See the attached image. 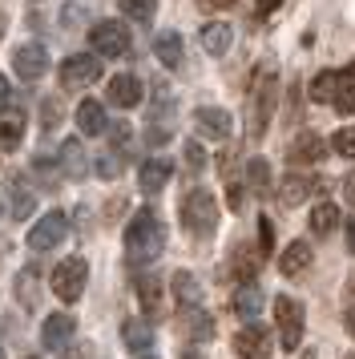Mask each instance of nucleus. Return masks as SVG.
<instances>
[{
  "label": "nucleus",
  "instance_id": "41",
  "mask_svg": "<svg viewBox=\"0 0 355 359\" xmlns=\"http://www.w3.org/2000/svg\"><path fill=\"white\" fill-rule=\"evenodd\" d=\"M343 198H347V202L355 206V170L347 174V178H343Z\"/></svg>",
  "mask_w": 355,
  "mask_h": 359
},
{
  "label": "nucleus",
  "instance_id": "14",
  "mask_svg": "<svg viewBox=\"0 0 355 359\" xmlns=\"http://www.w3.org/2000/svg\"><path fill=\"white\" fill-rule=\"evenodd\" d=\"M194 126H198V133L202 137H214V142H222V137H230V114L226 109H214V105H202V109H194Z\"/></svg>",
  "mask_w": 355,
  "mask_h": 359
},
{
  "label": "nucleus",
  "instance_id": "29",
  "mask_svg": "<svg viewBox=\"0 0 355 359\" xmlns=\"http://www.w3.org/2000/svg\"><path fill=\"white\" fill-rule=\"evenodd\" d=\"M174 294H178L182 307H198L202 303V283L190 271H174Z\"/></svg>",
  "mask_w": 355,
  "mask_h": 359
},
{
  "label": "nucleus",
  "instance_id": "34",
  "mask_svg": "<svg viewBox=\"0 0 355 359\" xmlns=\"http://www.w3.org/2000/svg\"><path fill=\"white\" fill-rule=\"evenodd\" d=\"M121 170H126V158H121L117 149H109V154L97 158V174H101V178H117Z\"/></svg>",
  "mask_w": 355,
  "mask_h": 359
},
{
  "label": "nucleus",
  "instance_id": "12",
  "mask_svg": "<svg viewBox=\"0 0 355 359\" xmlns=\"http://www.w3.org/2000/svg\"><path fill=\"white\" fill-rule=\"evenodd\" d=\"M13 69L20 81H41L48 73V53L45 45H20V49L13 53Z\"/></svg>",
  "mask_w": 355,
  "mask_h": 359
},
{
  "label": "nucleus",
  "instance_id": "19",
  "mask_svg": "<svg viewBox=\"0 0 355 359\" xmlns=\"http://www.w3.org/2000/svg\"><path fill=\"white\" fill-rule=\"evenodd\" d=\"M258 262H262V255H255L250 246H234V255H230V266H226V271H230V278L242 287V283H255Z\"/></svg>",
  "mask_w": 355,
  "mask_h": 359
},
{
  "label": "nucleus",
  "instance_id": "37",
  "mask_svg": "<svg viewBox=\"0 0 355 359\" xmlns=\"http://www.w3.org/2000/svg\"><path fill=\"white\" fill-rule=\"evenodd\" d=\"M331 149H335L339 158H355V130H335Z\"/></svg>",
  "mask_w": 355,
  "mask_h": 359
},
{
  "label": "nucleus",
  "instance_id": "49",
  "mask_svg": "<svg viewBox=\"0 0 355 359\" xmlns=\"http://www.w3.org/2000/svg\"><path fill=\"white\" fill-rule=\"evenodd\" d=\"M4 29H8V17H4V13H0V36H4Z\"/></svg>",
  "mask_w": 355,
  "mask_h": 359
},
{
  "label": "nucleus",
  "instance_id": "11",
  "mask_svg": "<svg viewBox=\"0 0 355 359\" xmlns=\"http://www.w3.org/2000/svg\"><path fill=\"white\" fill-rule=\"evenodd\" d=\"M65 234H69V218H65L61 210H53L29 230V246L32 250H53V246L65 243Z\"/></svg>",
  "mask_w": 355,
  "mask_h": 359
},
{
  "label": "nucleus",
  "instance_id": "25",
  "mask_svg": "<svg viewBox=\"0 0 355 359\" xmlns=\"http://www.w3.org/2000/svg\"><path fill=\"white\" fill-rule=\"evenodd\" d=\"M182 331H186L190 339L206 343V339H214V319H210L202 307H190L186 315H182Z\"/></svg>",
  "mask_w": 355,
  "mask_h": 359
},
{
  "label": "nucleus",
  "instance_id": "1",
  "mask_svg": "<svg viewBox=\"0 0 355 359\" xmlns=\"http://www.w3.org/2000/svg\"><path fill=\"white\" fill-rule=\"evenodd\" d=\"M126 250L129 262H154L166 250V222L149 206L133 214V222L126 226Z\"/></svg>",
  "mask_w": 355,
  "mask_h": 359
},
{
  "label": "nucleus",
  "instance_id": "7",
  "mask_svg": "<svg viewBox=\"0 0 355 359\" xmlns=\"http://www.w3.org/2000/svg\"><path fill=\"white\" fill-rule=\"evenodd\" d=\"M89 45L97 57H121V53H129V29L121 20H101L89 29Z\"/></svg>",
  "mask_w": 355,
  "mask_h": 359
},
{
  "label": "nucleus",
  "instance_id": "8",
  "mask_svg": "<svg viewBox=\"0 0 355 359\" xmlns=\"http://www.w3.org/2000/svg\"><path fill=\"white\" fill-rule=\"evenodd\" d=\"M327 158V142H323L315 130H303V133H295L290 137V146H287V162L290 170H303V165H315Z\"/></svg>",
  "mask_w": 355,
  "mask_h": 359
},
{
  "label": "nucleus",
  "instance_id": "35",
  "mask_svg": "<svg viewBox=\"0 0 355 359\" xmlns=\"http://www.w3.org/2000/svg\"><path fill=\"white\" fill-rule=\"evenodd\" d=\"M32 287H36V271H20V275H16V294H20V303H36V291H32Z\"/></svg>",
  "mask_w": 355,
  "mask_h": 359
},
{
  "label": "nucleus",
  "instance_id": "23",
  "mask_svg": "<svg viewBox=\"0 0 355 359\" xmlns=\"http://www.w3.org/2000/svg\"><path fill=\"white\" fill-rule=\"evenodd\" d=\"M121 339H126L129 351H149L154 347V327L145 319H126L121 323Z\"/></svg>",
  "mask_w": 355,
  "mask_h": 359
},
{
  "label": "nucleus",
  "instance_id": "32",
  "mask_svg": "<svg viewBox=\"0 0 355 359\" xmlns=\"http://www.w3.org/2000/svg\"><path fill=\"white\" fill-rule=\"evenodd\" d=\"M117 4H121V13H126L129 20H138V25H149L154 13H158V0H117Z\"/></svg>",
  "mask_w": 355,
  "mask_h": 359
},
{
  "label": "nucleus",
  "instance_id": "6",
  "mask_svg": "<svg viewBox=\"0 0 355 359\" xmlns=\"http://www.w3.org/2000/svg\"><path fill=\"white\" fill-rule=\"evenodd\" d=\"M85 283H89V262L85 259L57 262V271H53V291H57L61 303H77L81 291H85Z\"/></svg>",
  "mask_w": 355,
  "mask_h": 359
},
{
  "label": "nucleus",
  "instance_id": "43",
  "mask_svg": "<svg viewBox=\"0 0 355 359\" xmlns=\"http://www.w3.org/2000/svg\"><path fill=\"white\" fill-rule=\"evenodd\" d=\"M279 4H283V0H255V8H258V13H262V17H267V13H274Z\"/></svg>",
  "mask_w": 355,
  "mask_h": 359
},
{
  "label": "nucleus",
  "instance_id": "2",
  "mask_svg": "<svg viewBox=\"0 0 355 359\" xmlns=\"http://www.w3.org/2000/svg\"><path fill=\"white\" fill-rule=\"evenodd\" d=\"M311 101H319V105H335L339 114H355V61L343 69H323L311 77Z\"/></svg>",
  "mask_w": 355,
  "mask_h": 359
},
{
  "label": "nucleus",
  "instance_id": "36",
  "mask_svg": "<svg viewBox=\"0 0 355 359\" xmlns=\"http://www.w3.org/2000/svg\"><path fill=\"white\" fill-rule=\"evenodd\" d=\"M85 13H89V0H69V4H65V13H61V25H65V29H77Z\"/></svg>",
  "mask_w": 355,
  "mask_h": 359
},
{
  "label": "nucleus",
  "instance_id": "30",
  "mask_svg": "<svg viewBox=\"0 0 355 359\" xmlns=\"http://www.w3.org/2000/svg\"><path fill=\"white\" fill-rule=\"evenodd\" d=\"M331 230H339V206L335 202H319V206L311 210V234L327 238Z\"/></svg>",
  "mask_w": 355,
  "mask_h": 359
},
{
  "label": "nucleus",
  "instance_id": "15",
  "mask_svg": "<svg viewBox=\"0 0 355 359\" xmlns=\"http://www.w3.org/2000/svg\"><path fill=\"white\" fill-rule=\"evenodd\" d=\"M262 303H267V294H262L258 283H242L239 291H234V299H230L234 315H239V319H250V323L262 315Z\"/></svg>",
  "mask_w": 355,
  "mask_h": 359
},
{
  "label": "nucleus",
  "instance_id": "5",
  "mask_svg": "<svg viewBox=\"0 0 355 359\" xmlns=\"http://www.w3.org/2000/svg\"><path fill=\"white\" fill-rule=\"evenodd\" d=\"M274 315H279V339L287 351H299L303 343V331H307V307L290 294H279L274 299Z\"/></svg>",
  "mask_w": 355,
  "mask_h": 359
},
{
  "label": "nucleus",
  "instance_id": "24",
  "mask_svg": "<svg viewBox=\"0 0 355 359\" xmlns=\"http://www.w3.org/2000/svg\"><path fill=\"white\" fill-rule=\"evenodd\" d=\"M25 137V109H0V146L13 149Z\"/></svg>",
  "mask_w": 355,
  "mask_h": 359
},
{
  "label": "nucleus",
  "instance_id": "10",
  "mask_svg": "<svg viewBox=\"0 0 355 359\" xmlns=\"http://www.w3.org/2000/svg\"><path fill=\"white\" fill-rule=\"evenodd\" d=\"M93 81H101V61L89 53H77L61 65V85L65 89H89Z\"/></svg>",
  "mask_w": 355,
  "mask_h": 359
},
{
  "label": "nucleus",
  "instance_id": "46",
  "mask_svg": "<svg viewBox=\"0 0 355 359\" xmlns=\"http://www.w3.org/2000/svg\"><path fill=\"white\" fill-rule=\"evenodd\" d=\"M343 323H347V331H351V335H355V307L347 311V319H343Z\"/></svg>",
  "mask_w": 355,
  "mask_h": 359
},
{
  "label": "nucleus",
  "instance_id": "40",
  "mask_svg": "<svg viewBox=\"0 0 355 359\" xmlns=\"http://www.w3.org/2000/svg\"><path fill=\"white\" fill-rule=\"evenodd\" d=\"M145 142H149V146H161V142H170V126H158V130L149 126V130H145Z\"/></svg>",
  "mask_w": 355,
  "mask_h": 359
},
{
  "label": "nucleus",
  "instance_id": "13",
  "mask_svg": "<svg viewBox=\"0 0 355 359\" xmlns=\"http://www.w3.org/2000/svg\"><path fill=\"white\" fill-rule=\"evenodd\" d=\"M234 351H239L242 359H271V335L258 323H246L239 335H234Z\"/></svg>",
  "mask_w": 355,
  "mask_h": 359
},
{
  "label": "nucleus",
  "instance_id": "28",
  "mask_svg": "<svg viewBox=\"0 0 355 359\" xmlns=\"http://www.w3.org/2000/svg\"><path fill=\"white\" fill-rule=\"evenodd\" d=\"M8 190H13V218H29V214L36 210V194L25 186V178H20V174H13V178H8Z\"/></svg>",
  "mask_w": 355,
  "mask_h": 359
},
{
  "label": "nucleus",
  "instance_id": "39",
  "mask_svg": "<svg viewBox=\"0 0 355 359\" xmlns=\"http://www.w3.org/2000/svg\"><path fill=\"white\" fill-rule=\"evenodd\" d=\"M186 165H190L194 174H198V170H206V154H202L198 142H186Z\"/></svg>",
  "mask_w": 355,
  "mask_h": 359
},
{
  "label": "nucleus",
  "instance_id": "47",
  "mask_svg": "<svg viewBox=\"0 0 355 359\" xmlns=\"http://www.w3.org/2000/svg\"><path fill=\"white\" fill-rule=\"evenodd\" d=\"M4 101H8V81L0 77V105H4Z\"/></svg>",
  "mask_w": 355,
  "mask_h": 359
},
{
  "label": "nucleus",
  "instance_id": "21",
  "mask_svg": "<svg viewBox=\"0 0 355 359\" xmlns=\"http://www.w3.org/2000/svg\"><path fill=\"white\" fill-rule=\"evenodd\" d=\"M230 41H234V29H230V25H222V20H210V25H202V49H206L210 57H222V53H230Z\"/></svg>",
  "mask_w": 355,
  "mask_h": 359
},
{
  "label": "nucleus",
  "instance_id": "42",
  "mask_svg": "<svg viewBox=\"0 0 355 359\" xmlns=\"http://www.w3.org/2000/svg\"><path fill=\"white\" fill-rule=\"evenodd\" d=\"M226 202H230V210H242V190H239V186H230V190H226Z\"/></svg>",
  "mask_w": 355,
  "mask_h": 359
},
{
  "label": "nucleus",
  "instance_id": "38",
  "mask_svg": "<svg viewBox=\"0 0 355 359\" xmlns=\"http://www.w3.org/2000/svg\"><path fill=\"white\" fill-rule=\"evenodd\" d=\"M258 250H262V259L274 250V222L271 218H258Z\"/></svg>",
  "mask_w": 355,
  "mask_h": 359
},
{
  "label": "nucleus",
  "instance_id": "44",
  "mask_svg": "<svg viewBox=\"0 0 355 359\" xmlns=\"http://www.w3.org/2000/svg\"><path fill=\"white\" fill-rule=\"evenodd\" d=\"M198 4H202V8H230L234 0H198Z\"/></svg>",
  "mask_w": 355,
  "mask_h": 359
},
{
  "label": "nucleus",
  "instance_id": "9",
  "mask_svg": "<svg viewBox=\"0 0 355 359\" xmlns=\"http://www.w3.org/2000/svg\"><path fill=\"white\" fill-rule=\"evenodd\" d=\"M323 190V178H315V174H303V170H290L287 178H283V186H279V202L287 206V210H295V206H303L311 194H319Z\"/></svg>",
  "mask_w": 355,
  "mask_h": 359
},
{
  "label": "nucleus",
  "instance_id": "26",
  "mask_svg": "<svg viewBox=\"0 0 355 359\" xmlns=\"http://www.w3.org/2000/svg\"><path fill=\"white\" fill-rule=\"evenodd\" d=\"M154 57H158L166 69H178L182 65V36L178 33H158L154 36Z\"/></svg>",
  "mask_w": 355,
  "mask_h": 359
},
{
  "label": "nucleus",
  "instance_id": "51",
  "mask_svg": "<svg viewBox=\"0 0 355 359\" xmlns=\"http://www.w3.org/2000/svg\"><path fill=\"white\" fill-rule=\"evenodd\" d=\"M0 359H4V347H0Z\"/></svg>",
  "mask_w": 355,
  "mask_h": 359
},
{
  "label": "nucleus",
  "instance_id": "45",
  "mask_svg": "<svg viewBox=\"0 0 355 359\" xmlns=\"http://www.w3.org/2000/svg\"><path fill=\"white\" fill-rule=\"evenodd\" d=\"M347 250L355 255V222H347Z\"/></svg>",
  "mask_w": 355,
  "mask_h": 359
},
{
  "label": "nucleus",
  "instance_id": "27",
  "mask_svg": "<svg viewBox=\"0 0 355 359\" xmlns=\"http://www.w3.org/2000/svg\"><path fill=\"white\" fill-rule=\"evenodd\" d=\"M61 170L69 178H85V174H89V162H85V149H81L77 137H69L61 146Z\"/></svg>",
  "mask_w": 355,
  "mask_h": 359
},
{
  "label": "nucleus",
  "instance_id": "52",
  "mask_svg": "<svg viewBox=\"0 0 355 359\" xmlns=\"http://www.w3.org/2000/svg\"><path fill=\"white\" fill-rule=\"evenodd\" d=\"M347 359H355V355H347Z\"/></svg>",
  "mask_w": 355,
  "mask_h": 359
},
{
  "label": "nucleus",
  "instance_id": "22",
  "mask_svg": "<svg viewBox=\"0 0 355 359\" xmlns=\"http://www.w3.org/2000/svg\"><path fill=\"white\" fill-rule=\"evenodd\" d=\"M77 126H81V133H89V137H97V133L109 130L101 101H81V105H77Z\"/></svg>",
  "mask_w": 355,
  "mask_h": 359
},
{
  "label": "nucleus",
  "instance_id": "48",
  "mask_svg": "<svg viewBox=\"0 0 355 359\" xmlns=\"http://www.w3.org/2000/svg\"><path fill=\"white\" fill-rule=\"evenodd\" d=\"M182 359H206L202 351H182Z\"/></svg>",
  "mask_w": 355,
  "mask_h": 359
},
{
  "label": "nucleus",
  "instance_id": "16",
  "mask_svg": "<svg viewBox=\"0 0 355 359\" xmlns=\"http://www.w3.org/2000/svg\"><path fill=\"white\" fill-rule=\"evenodd\" d=\"M73 331H77V319H73V315H53V319H45L41 343H45L48 351H65L69 339H73Z\"/></svg>",
  "mask_w": 355,
  "mask_h": 359
},
{
  "label": "nucleus",
  "instance_id": "3",
  "mask_svg": "<svg viewBox=\"0 0 355 359\" xmlns=\"http://www.w3.org/2000/svg\"><path fill=\"white\" fill-rule=\"evenodd\" d=\"M274 101H279V77L274 69H258L255 85H250V97H246V121H250V137H262L271 130V117H274Z\"/></svg>",
  "mask_w": 355,
  "mask_h": 359
},
{
  "label": "nucleus",
  "instance_id": "31",
  "mask_svg": "<svg viewBox=\"0 0 355 359\" xmlns=\"http://www.w3.org/2000/svg\"><path fill=\"white\" fill-rule=\"evenodd\" d=\"M246 182H250L255 194H267L271 190V162L267 158H250L246 162Z\"/></svg>",
  "mask_w": 355,
  "mask_h": 359
},
{
  "label": "nucleus",
  "instance_id": "4",
  "mask_svg": "<svg viewBox=\"0 0 355 359\" xmlns=\"http://www.w3.org/2000/svg\"><path fill=\"white\" fill-rule=\"evenodd\" d=\"M178 214H182V226L190 230L194 238H210V234L218 230V202H214V194L202 190V186H198V190H186Z\"/></svg>",
  "mask_w": 355,
  "mask_h": 359
},
{
  "label": "nucleus",
  "instance_id": "20",
  "mask_svg": "<svg viewBox=\"0 0 355 359\" xmlns=\"http://www.w3.org/2000/svg\"><path fill=\"white\" fill-rule=\"evenodd\" d=\"M311 259H315V255H311V243L295 238V243L283 250V259H279V271H283L287 278H295V275H303L307 266H311Z\"/></svg>",
  "mask_w": 355,
  "mask_h": 359
},
{
  "label": "nucleus",
  "instance_id": "50",
  "mask_svg": "<svg viewBox=\"0 0 355 359\" xmlns=\"http://www.w3.org/2000/svg\"><path fill=\"white\" fill-rule=\"evenodd\" d=\"M299 359H315V351H303V355H299Z\"/></svg>",
  "mask_w": 355,
  "mask_h": 359
},
{
  "label": "nucleus",
  "instance_id": "33",
  "mask_svg": "<svg viewBox=\"0 0 355 359\" xmlns=\"http://www.w3.org/2000/svg\"><path fill=\"white\" fill-rule=\"evenodd\" d=\"M138 299H142L145 311H158V303H161V283H158L154 275L138 278Z\"/></svg>",
  "mask_w": 355,
  "mask_h": 359
},
{
  "label": "nucleus",
  "instance_id": "18",
  "mask_svg": "<svg viewBox=\"0 0 355 359\" xmlns=\"http://www.w3.org/2000/svg\"><path fill=\"white\" fill-rule=\"evenodd\" d=\"M109 101L117 109H133V105H142V81L133 77V73H117L109 81Z\"/></svg>",
  "mask_w": 355,
  "mask_h": 359
},
{
  "label": "nucleus",
  "instance_id": "17",
  "mask_svg": "<svg viewBox=\"0 0 355 359\" xmlns=\"http://www.w3.org/2000/svg\"><path fill=\"white\" fill-rule=\"evenodd\" d=\"M174 178V165H170V158H149V162L138 170V186H142L145 194H158V190H166V182Z\"/></svg>",
  "mask_w": 355,
  "mask_h": 359
}]
</instances>
